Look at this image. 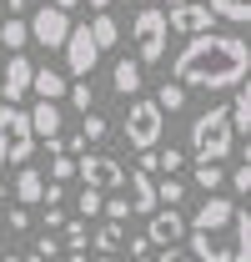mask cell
I'll return each instance as SVG.
<instances>
[{"instance_id":"cell-1","label":"cell","mask_w":251,"mask_h":262,"mask_svg":"<svg viewBox=\"0 0 251 262\" xmlns=\"http://www.w3.org/2000/svg\"><path fill=\"white\" fill-rule=\"evenodd\" d=\"M246 71H251V51L241 35H191L176 56V86H196V91H236L246 86Z\"/></svg>"},{"instance_id":"cell-2","label":"cell","mask_w":251,"mask_h":262,"mask_svg":"<svg viewBox=\"0 0 251 262\" xmlns=\"http://www.w3.org/2000/svg\"><path fill=\"white\" fill-rule=\"evenodd\" d=\"M236 136H231V121H226V106H206L196 121H191V151L196 162H221L231 157Z\"/></svg>"},{"instance_id":"cell-3","label":"cell","mask_w":251,"mask_h":262,"mask_svg":"<svg viewBox=\"0 0 251 262\" xmlns=\"http://www.w3.org/2000/svg\"><path fill=\"white\" fill-rule=\"evenodd\" d=\"M131 35H136V66H161V61H166V40H171V31H166V10L146 5V10L131 20Z\"/></svg>"},{"instance_id":"cell-4","label":"cell","mask_w":251,"mask_h":262,"mask_svg":"<svg viewBox=\"0 0 251 262\" xmlns=\"http://www.w3.org/2000/svg\"><path fill=\"white\" fill-rule=\"evenodd\" d=\"M161 131H166V116H161L156 101L141 96V101H131V106H126V141H131L136 151H156Z\"/></svg>"},{"instance_id":"cell-5","label":"cell","mask_w":251,"mask_h":262,"mask_svg":"<svg viewBox=\"0 0 251 262\" xmlns=\"http://www.w3.org/2000/svg\"><path fill=\"white\" fill-rule=\"evenodd\" d=\"M0 136H5V162L10 166H26L35 151V136H31V116L20 111V106H0Z\"/></svg>"},{"instance_id":"cell-6","label":"cell","mask_w":251,"mask_h":262,"mask_svg":"<svg viewBox=\"0 0 251 262\" xmlns=\"http://www.w3.org/2000/svg\"><path fill=\"white\" fill-rule=\"evenodd\" d=\"M76 177H81V182H86V187H91V192H116V187H121L126 182V166L116 162V157H101V151H86V157H81V162H76Z\"/></svg>"},{"instance_id":"cell-7","label":"cell","mask_w":251,"mask_h":262,"mask_svg":"<svg viewBox=\"0 0 251 262\" xmlns=\"http://www.w3.org/2000/svg\"><path fill=\"white\" fill-rule=\"evenodd\" d=\"M26 31H31V40H40L45 51H61L65 35H70V15L56 10V5H40L31 20H26Z\"/></svg>"},{"instance_id":"cell-8","label":"cell","mask_w":251,"mask_h":262,"mask_svg":"<svg viewBox=\"0 0 251 262\" xmlns=\"http://www.w3.org/2000/svg\"><path fill=\"white\" fill-rule=\"evenodd\" d=\"M61 51H65V71H70V76H81V81H86V76L95 71V61H101V51H95V40H91L86 26H70V35H65Z\"/></svg>"},{"instance_id":"cell-9","label":"cell","mask_w":251,"mask_h":262,"mask_svg":"<svg viewBox=\"0 0 251 262\" xmlns=\"http://www.w3.org/2000/svg\"><path fill=\"white\" fill-rule=\"evenodd\" d=\"M166 31H181V35H206V31H216V15H211L206 5L186 0V5H171V10H166Z\"/></svg>"},{"instance_id":"cell-10","label":"cell","mask_w":251,"mask_h":262,"mask_svg":"<svg viewBox=\"0 0 251 262\" xmlns=\"http://www.w3.org/2000/svg\"><path fill=\"white\" fill-rule=\"evenodd\" d=\"M181 237H186V217L176 207H156L151 212V227H146V242L151 247H176Z\"/></svg>"},{"instance_id":"cell-11","label":"cell","mask_w":251,"mask_h":262,"mask_svg":"<svg viewBox=\"0 0 251 262\" xmlns=\"http://www.w3.org/2000/svg\"><path fill=\"white\" fill-rule=\"evenodd\" d=\"M231 217H236V202H231V196H206L201 212L191 217V232H226Z\"/></svg>"},{"instance_id":"cell-12","label":"cell","mask_w":251,"mask_h":262,"mask_svg":"<svg viewBox=\"0 0 251 262\" xmlns=\"http://www.w3.org/2000/svg\"><path fill=\"white\" fill-rule=\"evenodd\" d=\"M126 207H131V217H151L156 212V182L146 177V171H126Z\"/></svg>"},{"instance_id":"cell-13","label":"cell","mask_w":251,"mask_h":262,"mask_svg":"<svg viewBox=\"0 0 251 262\" xmlns=\"http://www.w3.org/2000/svg\"><path fill=\"white\" fill-rule=\"evenodd\" d=\"M31 76H35V66H31V56H10L5 61V76H0V91H5V101L15 106V101L31 91Z\"/></svg>"},{"instance_id":"cell-14","label":"cell","mask_w":251,"mask_h":262,"mask_svg":"<svg viewBox=\"0 0 251 262\" xmlns=\"http://www.w3.org/2000/svg\"><path fill=\"white\" fill-rule=\"evenodd\" d=\"M26 116H31V136H40V141L61 136V106H56V101H35Z\"/></svg>"},{"instance_id":"cell-15","label":"cell","mask_w":251,"mask_h":262,"mask_svg":"<svg viewBox=\"0 0 251 262\" xmlns=\"http://www.w3.org/2000/svg\"><path fill=\"white\" fill-rule=\"evenodd\" d=\"M226 121H231V136H251V86H236V96L226 106Z\"/></svg>"},{"instance_id":"cell-16","label":"cell","mask_w":251,"mask_h":262,"mask_svg":"<svg viewBox=\"0 0 251 262\" xmlns=\"http://www.w3.org/2000/svg\"><path fill=\"white\" fill-rule=\"evenodd\" d=\"M231 262H251V212L236 207L231 217Z\"/></svg>"},{"instance_id":"cell-17","label":"cell","mask_w":251,"mask_h":262,"mask_svg":"<svg viewBox=\"0 0 251 262\" xmlns=\"http://www.w3.org/2000/svg\"><path fill=\"white\" fill-rule=\"evenodd\" d=\"M31 91H35L40 101H61V96H65V76H61V71H51V66H35Z\"/></svg>"},{"instance_id":"cell-18","label":"cell","mask_w":251,"mask_h":262,"mask_svg":"<svg viewBox=\"0 0 251 262\" xmlns=\"http://www.w3.org/2000/svg\"><path fill=\"white\" fill-rule=\"evenodd\" d=\"M45 196V177L35 171V166H20V177H15V202L20 207H35Z\"/></svg>"},{"instance_id":"cell-19","label":"cell","mask_w":251,"mask_h":262,"mask_svg":"<svg viewBox=\"0 0 251 262\" xmlns=\"http://www.w3.org/2000/svg\"><path fill=\"white\" fill-rule=\"evenodd\" d=\"M91 242H95V252H101V257H121V247H126V227H121V222H106V227H95V232H91Z\"/></svg>"},{"instance_id":"cell-20","label":"cell","mask_w":251,"mask_h":262,"mask_svg":"<svg viewBox=\"0 0 251 262\" xmlns=\"http://www.w3.org/2000/svg\"><path fill=\"white\" fill-rule=\"evenodd\" d=\"M206 10H211L216 20H231V26H246L251 20V0H211Z\"/></svg>"},{"instance_id":"cell-21","label":"cell","mask_w":251,"mask_h":262,"mask_svg":"<svg viewBox=\"0 0 251 262\" xmlns=\"http://www.w3.org/2000/svg\"><path fill=\"white\" fill-rule=\"evenodd\" d=\"M111 86H116L121 96H136V91H141V66H136V61H116V71H111Z\"/></svg>"},{"instance_id":"cell-22","label":"cell","mask_w":251,"mask_h":262,"mask_svg":"<svg viewBox=\"0 0 251 262\" xmlns=\"http://www.w3.org/2000/svg\"><path fill=\"white\" fill-rule=\"evenodd\" d=\"M86 31H91V40H95V51H111V46H116V40H121V26H116V20H111V15H95L91 26H86Z\"/></svg>"},{"instance_id":"cell-23","label":"cell","mask_w":251,"mask_h":262,"mask_svg":"<svg viewBox=\"0 0 251 262\" xmlns=\"http://www.w3.org/2000/svg\"><path fill=\"white\" fill-rule=\"evenodd\" d=\"M31 40V31H26V20L20 15H5V26H0V46H10L15 56H20V46Z\"/></svg>"},{"instance_id":"cell-24","label":"cell","mask_w":251,"mask_h":262,"mask_svg":"<svg viewBox=\"0 0 251 262\" xmlns=\"http://www.w3.org/2000/svg\"><path fill=\"white\" fill-rule=\"evenodd\" d=\"M156 106H161V116L181 111V106H186V86H176V81H161V91H156Z\"/></svg>"},{"instance_id":"cell-25","label":"cell","mask_w":251,"mask_h":262,"mask_svg":"<svg viewBox=\"0 0 251 262\" xmlns=\"http://www.w3.org/2000/svg\"><path fill=\"white\" fill-rule=\"evenodd\" d=\"M221 182H226L221 162H196V187H201V192H216Z\"/></svg>"},{"instance_id":"cell-26","label":"cell","mask_w":251,"mask_h":262,"mask_svg":"<svg viewBox=\"0 0 251 262\" xmlns=\"http://www.w3.org/2000/svg\"><path fill=\"white\" fill-rule=\"evenodd\" d=\"M106 116H95V111H86V116H81V131H76V136H81V141H86V146H91V141H106Z\"/></svg>"},{"instance_id":"cell-27","label":"cell","mask_w":251,"mask_h":262,"mask_svg":"<svg viewBox=\"0 0 251 262\" xmlns=\"http://www.w3.org/2000/svg\"><path fill=\"white\" fill-rule=\"evenodd\" d=\"M65 96H70V106H76L81 116H86V111L95 106V91H91V81H76V86H65Z\"/></svg>"},{"instance_id":"cell-28","label":"cell","mask_w":251,"mask_h":262,"mask_svg":"<svg viewBox=\"0 0 251 262\" xmlns=\"http://www.w3.org/2000/svg\"><path fill=\"white\" fill-rule=\"evenodd\" d=\"M181 196H186V187H181L176 177H166L156 187V207H181Z\"/></svg>"},{"instance_id":"cell-29","label":"cell","mask_w":251,"mask_h":262,"mask_svg":"<svg viewBox=\"0 0 251 262\" xmlns=\"http://www.w3.org/2000/svg\"><path fill=\"white\" fill-rule=\"evenodd\" d=\"M70 177H76V157H51V182H56V187H65V182H70Z\"/></svg>"},{"instance_id":"cell-30","label":"cell","mask_w":251,"mask_h":262,"mask_svg":"<svg viewBox=\"0 0 251 262\" xmlns=\"http://www.w3.org/2000/svg\"><path fill=\"white\" fill-rule=\"evenodd\" d=\"M86 242H91L86 222H65V252H86Z\"/></svg>"},{"instance_id":"cell-31","label":"cell","mask_w":251,"mask_h":262,"mask_svg":"<svg viewBox=\"0 0 251 262\" xmlns=\"http://www.w3.org/2000/svg\"><path fill=\"white\" fill-rule=\"evenodd\" d=\"M181 162H186V157H181V151H171V146L156 151V171H166V177H171V171H181Z\"/></svg>"},{"instance_id":"cell-32","label":"cell","mask_w":251,"mask_h":262,"mask_svg":"<svg viewBox=\"0 0 251 262\" xmlns=\"http://www.w3.org/2000/svg\"><path fill=\"white\" fill-rule=\"evenodd\" d=\"M101 202H106L101 192H91V187H81V217H101Z\"/></svg>"},{"instance_id":"cell-33","label":"cell","mask_w":251,"mask_h":262,"mask_svg":"<svg viewBox=\"0 0 251 262\" xmlns=\"http://www.w3.org/2000/svg\"><path fill=\"white\" fill-rule=\"evenodd\" d=\"M231 187H236V192H251V162H241L231 171Z\"/></svg>"},{"instance_id":"cell-34","label":"cell","mask_w":251,"mask_h":262,"mask_svg":"<svg viewBox=\"0 0 251 262\" xmlns=\"http://www.w3.org/2000/svg\"><path fill=\"white\" fill-rule=\"evenodd\" d=\"M5 222H10L15 232H26V227H31V212H26V207H10V212H5Z\"/></svg>"},{"instance_id":"cell-35","label":"cell","mask_w":251,"mask_h":262,"mask_svg":"<svg viewBox=\"0 0 251 262\" xmlns=\"http://www.w3.org/2000/svg\"><path fill=\"white\" fill-rule=\"evenodd\" d=\"M126 252H131V262H141V257H151V242H146V237H131Z\"/></svg>"},{"instance_id":"cell-36","label":"cell","mask_w":251,"mask_h":262,"mask_svg":"<svg viewBox=\"0 0 251 262\" xmlns=\"http://www.w3.org/2000/svg\"><path fill=\"white\" fill-rule=\"evenodd\" d=\"M56 252H61V242H56V237H40V242H35V257H45V262H51Z\"/></svg>"},{"instance_id":"cell-37","label":"cell","mask_w":251,"mask_h":262,"mask_svg":"<svg viewBox=\"0 0 251 262\" xmlns=\"http://www.w3.org/2000/svg\"><path fill=\"white\" fill-rule=\"evenodd\" d=\"M151 262H191V252H181V247H161V257H151Z\"/></svg>"},{"instance_id":"cell-38","label":"cell","mask_w":251,"mask_h":262,"mask_svg":"<svg viewBox=\"0 0 251 262\" xmlns=\"http://www.w3.org/2000/svg\"><path fill=\"white\" fill-rule=\"evenodd\" d=\"M61 196H65V187H56V182H45V196H40L45 207H61Z\"/></svg>"},{"instance_id":"cell-39","label":"cell","mask_w":251,"mask_h":262,"mask_svg":"<svg viewBox=\"0 0 251 262\" xmlns=\"http://www.w3.org/2000/svg\"><path fill=\"white\" fill-rule=\"evenodd\" d=\"M45 227H65V212H61V207H45Z\"/></svg>"},{"instance_id":"cell-40","label":"cell","mask_w":251,"mask_h":262,"mask_svg":"<svg viewBox=\"0 0 251 262\" xmlns=\"http://www.w3.org/2000/svg\"><path fill=\"white\" fill-rule=\"evenodd\" d=\"M51 5H56V10H65V15H70V10H76L81 0H51Z\"/></svg>"},{"instance_id":"cell-41","label":"cell","mask_w":251,"mask_h":262,"mask_svg":"<svg viewBox=\"0 0 251 262\" xmlns=\"http://www.w3.org/2000/svg\"><path fill=\"white\" fill-rule=\"evenodd\" d=\"M5 10H10V15H20V10H26V0H5Z\"/></svg>"},{"instance_id":"cell-42","label":"cell","mask_w":251,"mask_h":262,"mask_svg":"<svg viewBox=\"0 0 251 262\" xmlns=\"http://www.w3.org/2000/svg\"><path fill=\"white\" fill-rule=\"evenodd\" d=\"M91 5H95V15H106V10H111V0H91Z\"/></svg>"},{"instance_id":"cell-43","label":"cell","mask_w":251,"mask_h":262,"mask_svg":"<svg viewBox=\"0 0 251 262\" xmlns=\"http://www.w3.org/2000/svg\"><path fill=\"white\" fill-rule=\"evenodd\" d=\"M70 262H91V257H86V252H70Z\"/></svg>"},{"instance_id":"cell-44","label":"cell","mask_w":251,"mask_h":262,"mask_svg":"<svg viewBox=\"0 0 251 262\" xmlns=\"http://www.w3.org/2000/svg\"><path fill=\"white\" fill-rule=\"evenodd\" d=\"M0 166H5V136H0Z\"/></svg>"},{"instance_id":"cell-45","label":"cell","mask_w":251,"mask_h":262,"mask_svg":"<svg viewBox=\"0 0 251 262\" xmlns=\"http://www.w3.org/2000/svg\"><path fill=\"white\" fill-rule=\"evenodd\" d=\"M0 262H26V257H10V252H5V257H0Z\"/></svg>"},{"instance_id":"cell-46","label":"cell","mask_w":251,"mask_h":262,"mask_svg":"<svg viewBox=\"0 0 251 262\" xmlns=\"http://www.w3.org/2000/svg\"><path fill=\"white\" fill-rule=\"evenodd\" d=\"M95 262H126V257H95Z\"/></svg>"},{"instance_id":"cell-47","label":"cell","mask_w":251,"mask_h":262,"mask_svg":"<svg viewBox=\"0 0 251 262\" xmlns=\"http://www.w3.org/2000/svg\"><path fill=\"white\" fill-rule=\"evenodd\" d=\"M171 5H186V0H166V10H171Z\"/></svg>"},{"instance_id":"cell-48","label":"cell","mask_w":251,"mask_h":262,"mask_svg":"<svg viewBox=\"0 0 251 262\" xmlns=\"http://www.w3.org/2000/svg\"><path fill=\"white\" fill-rule=\"evenodd\" d=\"M26 262H45V257H35V252H31V257H26Z\"/></svg>"},{"instance_id":"cell-49","label":"cell","mask_w":251,"mask_h":262,"mask_svg":"<svg viewBox=\"0 0 251 262\" xmlns=\"http://www.w3.org/2000/svg\"><path fill=\"white\" fill-rule=\"evenodd\" d=\"M0 202H5V182H0Z\"/></svg>"},{"instance_id":"cell-50","label":"cell","mask_w":251,"mask_h":262,"mask_svg":"<svg viewBox=\"0 0 251 262\" xmlns=\"http://www.w3.org/2000/svg\"><path fill=\"white\" fill-rule=\"evenodd\" d=\"M141 262H151V257H141Z\"/></svg>"}]
</instances>
